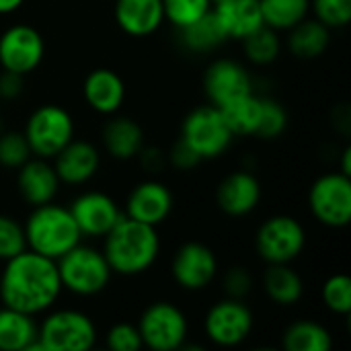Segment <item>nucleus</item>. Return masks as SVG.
<instances>
[{
  "instance_id": "f03ea898",
  "label": "nucleus",
  "mask_w": 351,
  "mask_h": 351,
  "mask_svg": "<svg viewBox=\"0 0 351 351\" xmlns=\"http://www.w3.org/2000/svg\"><path fill=\"white\" fill-rule=\"evenodd\" d=\"M103 255L113 276L136 278L146 274L160 257V237L156 226L128 218L119 222L103 237Z\"/></svg>"
},
{
  "instance_id": "6e6552de",
  "label": "nucleus",
  "mask_w": 351,
  "mask_h": 351,
  "mask_svg": "<svg viewBox=\"0 0 351 351\" xmlns=\"http://www.w3.org/2000/svg\"><path fill=\"white\" fill-rule=\"evenodd\" d=\"M306 228L290 214H276L263 220L255 232V251L265 265L292 263L306 249Z\"/></svg>"
},
{
  "instance_id": "72a5a7b5",
  "label": "nucleus",
  "mask_w": 351,
  "mask_h": 351,
  "mask_svg": "<svg viewBox=\"0 0 351 351\" xmlns=\"http://www.w3.org/2000/svg\"><path fill=\"white\" fill-rule=\"evenodd\" d=\"M212 6V0H162L165 21H169L177 31L206 16Z\"/></svg>"
},
{
  "instance_id": "aec40b11",
  "label": "nucleus",
  "mask_w": 351,
  "mask_h": 351,
  "mask_svg": "<svg viewBox=\"0 0 351 351\" xmlns=\"http://www.w3.org/2000/svg\"><path fill=\"white\" fill-rule=\"evenodd\" d=\"M125 82L121 74L111 68H95L86 74L82 82V97L84 103L99 115H113L119 113L125 103Z\"/></svg>"
},
{
  "instance_id": "49530a36",
  "label": "nucleus",
  "mask_w": 351,
  "mask_h": 351,
  "mask_svg": "<svg viewBox=\"0 0 351 351\" xmlns=\"http://www.w3.org/2000/svg\"><path fill=\"white\" fill-rule=\"evenodd\" d=\"M0 103H2V101H0Z\"/></svg>"
},
{
  "instance_id": "7ed1b4c3",
  "label": "nucleus",
  "mask_w": 351,
  "mask_h": 351,
  "mask_svg": "<svg viewBox=\"0 0 351 351\" xmlns=\"http://www.w3.org/2000/svg\"><path fill=\"white\" fill-rule=\"evenodd\" d=\"M23 230L27 249L53 261L82 243V232L78 230L70 210L53 202L31 208Z\"/></svg>"
},
{
  "instance_id": "e433bc0d",
  "label": "nucleus",
  "mask_w": 351,
  "mask_h": 351,
  "mask_svg": "<svg viewBox=\"0 0 351 351\" xmlns=\"http://www.w3.org/2000/svg\"><path fill=\"white\" fill-rule=\"evenodd\" d=\"M23 251H27L23 224L8 214H0V261H8Z\"/></svg>"
},
{
  "instance_id": "a18cd8bd",
  "label": "nucleus",
  "mask_w": 351,
  "mask_h": 351,
  "mask_svg": "<svg viewBox=\"0 0 351 351\" xmlns=\"http://www.w3.org/2000/svg\"><path fill=\"white\" fill-rule=\"evenodd\" d=\"M212 2H214V4H216V2H222V0H212Z\"/></svg>"
},
{
  "instance_id": "1a4fd4ad",
  "label": "nucleus",
  "mask_w": 351,
  "mask_h": 351,
  "mask_svg": "<svg viewBox=\"0 0 351 351\" xmlns=\"http://www.w3.org/2000/svg\"><path fill=\"white\" fill-rule=\"evenodd\" d=\"M142 346L152 351L181 350L189 337V321L185 313L167 300L148 304L136 323Z\"/></svg>"
},
{
  "instance_id": "39448f33",
  "label": "nucleus",
  "mask_w": 351,
  "mask_h": 351,
  "mask_svg": "<svg viewBox=\"0 0 351 351\" xmlns=\"http://www.w3.org/2000/svg\"><path fill=\"white\" fill-rule=\"evenodd\" d=\"M95 321L76 308H58L37 325V343L41 351H86L97 346Z\"/></svg>"
},
{
  "instance_id": "b1692460",
  "label": "nucleus",
  "mask_w": 351,
  "mask_h": 351,
  "mask_svg": "<svg viewBox=\"0 0 351 351\" xmlns=\"http://www.w3.org/2000/svg\"><path fill=\"white\" fill-rule=\"evenodd\" d=\"M288 51L302 62H313L325 56V51L331 45V29L323 25L315 16L302 19L298 25L288 29V39H286Z\"/></svg>"
},
{
  "instance_id": "5701e85b",
  "label": "nucleus",
  "mask_w": 351,
  "mask_h": 351,
  "mask_svg": "<svg viewBox=\"0 0 351 351\" xmlns=\"http://www.w3.org/2000/svg\"><path fill=\"white\" fill-rule=\"evenodd\" d=\"M212 12L224 37L234 41H243L265 25L259 0H222L212 6Z\"/></svg>"
},
{
  "instance_id": "f257e3e1",
  "label": "nucleus",
  "mask_w": 351,
  "mask_h": 351,
  "mask_svg": "<svg viewBox=\"0 0 351 351\" xmlns=\"http://www.w3.org/2000/svg\"><path fill=\"white\" fill-rule=\"evenodd\" d=\"M64 288L58 265L35 251H23L4 261L0 269V302L2 306L27 313L31 317L45 315L60 300Z\"/></svg>"
},
{
  "instance_id": "58836bf2",
  "label": "nucleus",
  "mask_w": 351,
  "mask_h": 351,
  "mask_svg": "<svg viewBox=\"0 0 351 351\" xmlns=\"http://www.w3.org/2000/svg\"><path fill=\"white\" fill-rule=\"evenodd\" d=\"M105 346L111 351H140L142 337L134 323H115L105 335Z\"/></svg>"
},
{
  "instance_id": "4468645a",
  "label": "nucleus",
  "mask_w": 351,
  "mask_h": 351,
  "mask_svg": "<svg viewBox=\"0 0 351 351\" xmlns=\"http://www.w3.org/2000/svg\"><path fill=\"white\" fill-rule=\"evenodd\" d=\"M202 82L208 101L216 107H222L234 99L253 93L251 72L247 70V66L230 58H218L210 62Z\"/></svg>"
},
{
  "instance_id": "4c0bfd02",
  "label": "nucleus",
  "mask_w": 351,
  "mask_h": 351,
  "mask_svg": "<svg viewBox=\"0 0 351 351\" xmlns=\"http://www.w3.org/2000/svg\"><path fill=\"white\" fill-rule=\"evenodd\" d=\"M255 288L253 274L243 265H232L222 274V290L228 298L245 300Z\"/></svg>"
},
{
  "instance_id": "4be33fe9",
  "label": "nucleus",
  "mask_w": 351,
  "mask_h": 351,
  "mask_svg": "<svg viewBox=\"0 0 351 351\" xmlns=\"http://www.w3.org/2000/svg\"><path fill=\"white\" fill-rule=\"evenodd\" d=\"M113 16L117 27L130 37H148L165 23L162 0H115Z\"/></svg>"
},
{
  "instance_id": "ddd939ff",
  "label": "nucleus",
  "mask_w": 351,
  "mask_h": 351,
  "mask_svg": "<svg viewBox=\"0 0 351 351\" xmlns=\"http://www.w3.org/2000/svg\"><path fill=\"white\" fill-rule=\"evenodd\" d=\"M45 58V39L33 25L16 23L0 33V68L16 74L35 72Z\"/></svg>"
},
{
  "instance_id": "a211bd4d",
  "label": "nucleus",
  "mask_w": 351,
  "mask_h": 351,
  "mask_svg": "<svg viewBox=\"0 0 351 351\" xmlns=\"http://www.w3.org/2000/svg\"><path fill=\"white\" fill-rule=\"evenodd\" d=\"M51 165L62 185H86L101 169V150L88 140L72 138L51 158Z\"/></svg>"
},
{
  "instance_id": "37998d69",
  "label": "nucleus",
  "mask_w": 351,
  "mask_h": 351,
  "mask_svg": "<svg viewBox=\"0 0 351 351\" xmlns=\"http://www.w3.org/2000/svg\"><path fill=\"white\" fill-rule=\"evenodd\" d=\"M23 4H25V0H0V14H12Z\"/></svg>"
},
{
  "instance_id": "9b49d317",
  "label": "nucleus",
  "mask_w": 351,
  "mask_h": 351,
  "mask_svg": "<svg viewBox=\"0 0 351 351\" xmlns=\"http://www.w3.org/2000/svg\"><path fill=\"white\" fill-rule=\"evenodd\" d=\"M255 329V315L245 300L222 298L214 302L204 317V333L216 348H239Z\"/></svg>"
},
{
  "instance_id": "a878e982",
  "label": "nucleus",
  "mask_w": 351,
  "mask_h": 351,
  "mask_svg": "<svg viewBox=\"0 0 351 351\" xmlns=\"http://www.w3.org/2000/svg\"><path fill=\"white\" fill-rule=\"evenodd\" d=\"M37 350H39V343H37L35 317L2 306L0 308V351Z\"/></svg>"
},
{
  "instance_id": "6ab92c4d",
  "label": "nucleus",
  "mask_w": 351,
  "mask_h": 351,
  "mask_svg": "<svg viewBox=\"0 0 351 351\" xmlns=\"http://www.w3.org/2000/svg\"><path fill=\"white\" fill-rule=\"evenodd\" d=\"M60 187H62L60 177H58L51 160H47V158L31 156L25 165H21L16 169L19 195L31 208L53 202Z\"/></svg>"
},
{
  "instance_id": "423d86ee",
  "label": "nucleus",
  "mask_w": 351,
  "mask_h": 351,
  "mask_svg": "<svg viewBox=\"0 0 351 351\" xmlns=\"http://www.w3.org/2000/svg\"><path fill=\"white\" fill-rule=\"evenodd\" d=\"M179 138L191 146L202 160L220 158L234 142V134L230 132L222 111L212 103L199 105L183 117Z\"/></svg>"
},
{
  "instance_id": "ea45409f",
  "label": "nucleus",
  "mask_w": 351,
  "mask_h": 351,
  "mask_svg": "<svg viewBox=\"0 0 351 351\" xmlns=\"http://www.w3.org/2000/svg\"><path fill=\"white\" fill-rule=\"evenodd\" d=\"M167 162L173 167V169H177V171H191V169H195L199 162H202V158L193 152V148L191 146H187L181 138L171 146V150L167 152Z\"/></svg>"
},
{
  "instance_id": "20e7f679",
  "label": "nucleus",
  "mask_w": 351,
  "mask_h": 351,
  "mask_svg": "<svg viewBox=\"0 0 351 351\" xmlns=\"http://www.w3.org/2000/svg\"><path fill=\"white\" fill-rule=\"evenodd\" d=\"M62 288L80 298H93L107 290L113 271L101 249L78 243L56 259Z\"/></svg>"
},
{
  "instance_id": "c03bdc74",
  "label": "nucleus",
  "mask_w": 351,
  "mask_h": 351,
  "mask_svg": "<svg viewBox=\"0 0 351 351\" xmlns=\"http://www.w3.org/2000/svg\"><path fill=\"white\" fill-rule=\"evenodd\" d=\"M339 173L343 175H350L351 177V148L346 146L343 152H341V165H339Z\"/></svg>"
},
{
  "instance_id": "bb28decb",
  "label": "nucleus",
  "mask_w": 351,
  "mask_h": 351,
  "mask_svg": "<svg viewBox=\"0 0 351 351\" xmlns=\"http://www.w3.org/2000/svg\"><path fill=\"white\" fill-rule=\"evenodd\" d=\"M282 348L286 351H331L333 337L325 325L300 319L284 329Z\"/></svg>"
},
{
  "instance_id": "c85d7f7f",
  "label": "nucleus",
  "mask_w": 351,
  "mask_h": 351,
  "mask_svg": "<svg viewBox=\"0 0 351 351\" xmlns=\"http://www.w3.org/2000/svg\"><path fill=\"white\" fill-rule=\"evenodd\" d=\"M218 109L222 111L234 138L255 136V130L259 123V113H261V97L255 90L241 99H234Z\"/></svg>"
},
{
  "instance_id": "f8f14e48",
  "label": "nucleus",
  "mask_w": 351,
  "mask_h": 351,
  "mask_svg": "<svg viewBox=\"0 0 351 351\" xmlns=\"http://www.w3.org/2000/svg\"><path fill=\"white\" fill-rule=\"evenodd\" d=\"M220 274L218 257L214 249L199 241L183 243L171 261V276L175 284L185 292H202L216 282Z\"/></svg>"
},
{
  "instance_id": "a19ab883",
  "label": "nucleus",
  "mask_w": 351,
  "mask_h": 351,
  "mask_svg": "<svg viewBox=\"0 0 351 351\" xmlns=\"http://www.w3.org/2000/svg\"><path fill=\"white\" fill-rule=\"evenodd\" d=\"M140 167L148 173V175H160L167 169V152L156 148V146H146L140 150V154L136 156Z\"/></svg>"
},
{
  "instance_id": "79ce46f5",
  "label": "nucleus",
  "mask_w": 351,
  "mask_h": 351,
  "mask_svg": "<svg viewBox=\"0 0 351 351\" xmlns=\"http://www.w3.org/2000/svg\"><path fill=\"white\" fill-rule=\"evenodd\" d=\"M25 93V76L2 70L0 72V101H16Z\"/></svg>"
},
{
  "instance_id": "f704fd0d",
  "label": "nucleus",
  "mask_w": 351,
  "mask_h": 351,
  "mask_svg": "<svg viewBox=\"0 0 351 351\" xmlns=\"http://www.w3.org/2000/svg\"><path fill=\"white\" fill-rule=\"evenodd\" d=\"M31 148L23 132L6 130L0 134V167L16 171L31 158Z\"/></svg>"
},
{
  "instance_id": "393cba45",
  "label": "nucleus",
  "mask_w": 351,
  "mask_h": 351,
  "mask_svg": "<svg viewBox=\"0 0 351 351\" xmlns=\"http://www.w3.org/2000/svg\"><path fill=\"white\" fill-rule=\"evenodd\" d=\"M261 288L265 296L282 308L296 306L304 296V280L292 267V263L267 265L261 278Z\"/></svg>"
},
{
  "instance_id": "f3484780",
  "label": "nucleus",
  "mask_w": 351,
  "mask_h": 351,
  "mask_svg": "<svg viewBox=\"0 0 351 351\" xmlns=\"http://www.w3.org/2000/svg\"><path fill=\"white\" fill-rule=\"evenodd\" d=\"M263 197V187L257 175L247 169L228 173L216 185V206L228 218H245L257 210Z\"/></svg>"
},
{
  "instance_id": "dca6fc26",
  "label": "nucleus",
  "mask_w": 351,
  "mask_h": 351,
  "mask_svg": "<svg viewBox=\"0 0 351 351\" xmlns=\"http://www.w3.org/2000/svg\"><path fill=\"white\" fill-rule=\"evenodd\" d=\"M175 195L169 185L150 177L132 187L125 199V216L150 226H160L173 214Z\"/></svg>"
},
{
  "instance_id": "2f4dec72",
  "label": "nucleus",
  "mask_w": 351,
  "mask_h": 351,
  "mask_svg": "<svg viewBox=\"0 0 351 351\" xmlns=\"http://www.w3.org/2000/svg\"><path fill=\"white\" fill-rule=\"evenodd\" d=\"M288 119H290L288 111L280 101H276L271 97H261V113H259L255 138L278 140L288 130Z\"/></svg>"
},
{
  "instance_id": "9d476101",
  "label": "nucleus",
  "mask_w": 351,
  "mask_h": 351,
  "mask_svg": "<svg viewBox=\"0 0 351 351\" xmlns=\"http://www.w3.org/2000/svg\"><path fill=\"white\" fill-rule=\"evenodd\" d=\"M308 210L327 228H346L351 222V177L339 171L317 177L308 189Z\"/></svg>"
},
{
  "instance_id": "c9c22d12",
  "label": "nucleus",
  "mask_w": 351,
  "mask_h": 351,
  "mask_svg": "<svg viewBox=\"0 0 351 351\" xmlns=\"http://www.w3.org/2000/svg\"><path fill=\"white\" fill-rule=\"evenodd\" d=\"M311 12L331 31L346 29L351 23V0H311Z\"/></svg>"
},
{
  "instance_id": "7c9ffc66",
  "label": "nucleus",
  "mask_w": 351,
  "mask_h": 351,
  "mask_svg": "<svg viewBox=\"0 0 351 351\" xmlns=\"http://www.w3.org/2000/svg\"><path fill=\"white\" fill-rule=\"evenodd\" d=\"M243 53L245 58L255 64V66H269L274 64L280 53H282V37L280 31L263 25L257 31H253L249 37H245L243 41Z\"/></svg>"
},
{
  "instance_id": "473e14b6",
  "label": "nucleus",
  "mask_w": 351,
  "mask_h": 351,
  "mask_svg": "<svg viewBox=\"0 0 351 351\" xmlns=\"http://www.w3.org/2000/svg\"><path fill=\"white\" fill-rule=\"evenodd\" d=\"M323 304L329 313L337 317H348L351 313V280L348 274H333L325 280L321 288Z\"/></svg>"
},
{
  "instance_id": "c756f323",
  "label": "nucleus",
  "mask_w": 351,
  "mask_h": 351,
  "mask_svg": "<svg viewBox=\"0 0 351 351\" xmlns=\"http://www.w3.org/2000/svg\"><path fill=\"white\" fill-rule=\"evenodd\" d=\"M263 23L276 31H288L311 14V0H259Z\"/></svg>"
},
{
  "instance_id": "cd10ccee",
  "label": "nucleus",
  "mask_w": 351,
  "mask_h": 351,
  "mask_svg": "<svg viewBox=\"0 0 351 351\" xmlns=\"http://www.w3.org/2000/svg\"><path fill=\"white\" fill-rule=\"evenodd\" d=\"M179 39L181 45L193 53H210L218 49L224 41H228L212 10L206 16L197 19L195 23L179 29Z\"/></svg>"
},
{
  "instance_id": "2eb2a0df",
  "label": "nucleus",
  "mask_w": 351,
  "mask_h": 351,
  "mask_svg": "<svg viewBox=\"0 0 351 351\" xmlns=\"http://www.w3.org/2000/svg\"><path fill=\"white\" fill-rule=\"evenodd\" d=\"M82 237L103 239L123 216L119 204L105 191H82L68 206Z\"/></svg>"
},
{
  "instance_id": "0eeeda50",
  "label": "nucleus",
  "mask_w": 351,
  "mask_h": 351,
  "mask_svg": "<svg viewBox=\"0 0 351 351\" xmlns=\"http://www.w3.org/2000/svg\"><path fill=\"white\" fill-rule=\"evenodd\" d=\"M74 132L76 123L72 113L56 103H45L33 109L23 130L31 154L47 160H51L74 138Z\"/></svg>"
},
{
  "instance_id": "412c9836",
  "label": "nucleus",
  "mask_w": 351,
  "mask_h": 351,
  "mask_svg": "<svg viewBox=\"0 0 351 351\" xmlns=\"http://www.w3.org/2000/svg\"><path fill=\"white\" fill-rule=\"evenodd\" d=\"M144 140L146 138H144L142 125L134 117L121 115V113L109 115V119L105 121L101 130L103 150L107 152L109 158L119 160V162L134 160L144 148Z\"/></svg>"
}]
</instances>
